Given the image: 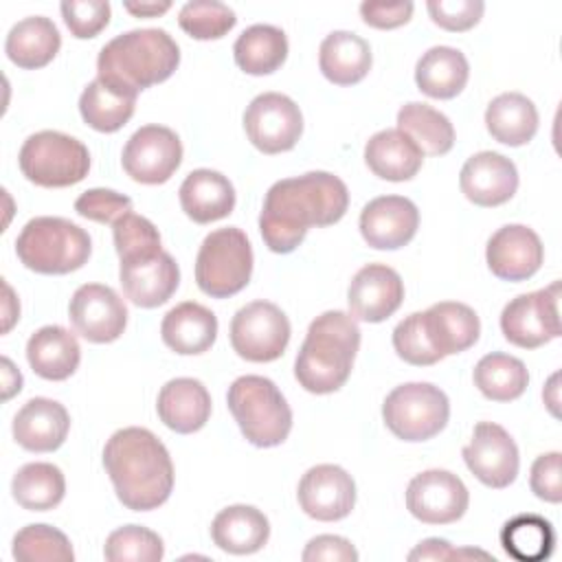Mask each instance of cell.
Instances as JSON below:
<instances>
[{"instance_id": "8992f818", "label": "cell", "mask_w": 562, "mask_h": 562, "mask_svg": "<svg viewBox=\"0 0 562 562\" xmlns=\"http://www.w3.org/2000/svg\"><path fill=\"white\" fill-rule=\"evenodd\" d=\"M241 435L257 448H272L288 439L292 411L279 386L263 375H241L226 393Z\"/></svg>"}, {"instance_id": "f6af8a7d", "label": "cell", "mask_w": 562, "mask_h": 562, "mask_svg": "<svg viewBox=\"0 0 562 562\" xmlns=\"http://www.w3.org/2000/svg\"><path fill=\"white\" fill-rule=\"evenodd\" d=\"M393 347H395V353L404 362L415 364V367H430V364L443 360V356L432 347V342L426 334L422 312H413L395 325Z\"/></svg>"}, {"instance_id": "2e32d148", "label": "cell", "mask_w": 562, "mask_h": 562, "mask_svg": "<svg viewBox=\"0 0 562 562\" xmlns=\"http://www.w3.org/2000/svg\"><path fill=\"white\" fill-rule=\"evenodd\" d=\"M75 331L90 342H112L127 325V307L123 299L103 283H83L75 290L68 305Z\"/></svg>"}, {"instance_id": "6da1fadb", "label": "cell", "mask_w": 562, "mask_h": 562, "mask_svg": "<svg viewBox=\"0 0 562 562\" xmlns=\"http://www.w3.org/2000/svg\"><path fill=\"white\" fill-rule=\"evenodd\" d=\"M349 206L347 184L329 171L277 180L263 200L259 231L272 252H292L310 226L336 224Z\"/></svg>"}, {"instance_id": "ffe728a7", "label": "cell", "mask_w": 562, "mask_h": 562, "mask_svg": "<svg viewBox=\"0 0 562 562\" xmlns=\"http://www.w3.org/2000/svg\"><path fill=\"white\" fill-rule=\"evenodd\" d=\"M419 226L417 206L404 195H380L364 204L360 233L375 250H397L406 246Z\"/></svg>"}, {"instance_id": "74e56055", "label": "cell", "mask_w": 562, "mask_h": 562, "mask_svg": "<svg viewBox=\"0 0 562 562\" xmlns=\"http://www.w3.org/2000/svg\"><path fill=\"white\" fill-rule=\"evenodd\" d=\"M13 498L29 512H46L57 507L66 494L64 472L44 461L22 465L11 481Z\"/></svg>"}, {"instance_id": "7402d4cb", "label": "cell", "mask_w": 562, "mask_h": 562, "mask_svg": "<svg viewBox=\"0 0 562 562\" xmlns=\"http://www.w3.org/2000/svg\"><path fill=\"white\" fill-rule=\"evenodd\" d=\"M123 294L138 307H158L171 299L180 283V268L165 250L151 257L121 261Z\"/></svg>"}, {"instance_id": "1f68e13d", "label": "cell", "mask_w": 562, "mask_h": 562, "mask_svg": "<svg viewBox=\"0 0 562 562\" xmlns=\"http://www.w3.org/2000/svg\"><path fill=\"white\" fill-rule=\"evenodd\" d=\"M59 46L61 35L53 20L44 15H29L11 26L4 42V53L18 68L35 70L53 61Z\"/></svg>"}, {"instance_id": "b9f144b4", "label": "cell", "mask_w": 562, "mask_h": 562, "mask_svg": "<svg viewBox=\"0 0 562 562\" xmlns=\"http://www.w3.org/2000/svg\"><path fill=\"white\" fill-rule=\"evenodd\" d=\"M103 555L110 562H158L165 555V544L156 531L125 525L108 536Z\"/></svg>"}, {"instance_id": "681fc988", "label": "cell", "mask_w": 562, "mask_h": 562, "mask_svg": "<svg viewBox=\"0 0 562 562\" xmlns=\"http://www.w3.org/2000/svg\"><path fill=\"white\" fill-rule=\"evenodd\" d=\"M531 492L547 503L562 501V474H560V452L540 454L531 465L529 476Z\"/></svg>"}, {"instance_id": "ab89813d", "label": "cell", "mask_w": 562, "mask_h": 562, "mask_svg": "<svg viewBox=\"0 0 562 562\" xmlns=\"http://www.w3.org/2000/svg\"><path fill=\"white\" fill-rule=\"evenodd\" d=\"M474 384L492 402H512L525 393L529 373L522 360L492 351L476 362Z\"/></svg>"}, {"instance_id": "7c38bea8", "label": "cell", "mask_w": 562, "mask_h": 562, "mask_svg": "<svg viewBox=\"0 0 562 562\" xmlns=\"http://www.w3.org/2000/svg\"><path fill=\"white\" fill-rule=\"evenodd\" d=\"M244 130L248 140L263 154L290 151L303 134V114L290 97L263 92L248 103Z\"/></svg>"}, {"instance_id": "816d5d0a", "label": "cell", "mask_w": 562, "mask_h": 562, "mask_svg": "<svg viewBox=\"0 0 562 562\" xmlns=\"http://www.w3.org/2000/svg\"><path fill=\"white\" fill-rule=\"evenodd\" d=\"M413 2H362L360 15L373 29H397L413 15Z\"/></svg>"}, {"instance_id": "4fadbf2b", "label": "cell", "mask_w": 562, "mask_h": 562, "mask_svg": "<svg viewBox=\"0 0 562 562\" xmlns=\"http://www.w3.org/2000/svg\"><path fill=\"white\" fill-rule=\"evenodd\" d=\"M121 162L132 180L162 184L182 162V143L165 125H143L127 138Z\"/></svg>"}, {"instance_id": "52a82bcc", "label": "cell", "mask_w": 562, "mask_h": 562, "mask_svg": "<svg viewBox=\"0 0 562 562\" xmlns=\"http://www.w3.org/2000/svg\"><path fill=\"white\" fill-rule=\"evenodd\" d=\"M252 274V248L246 233L226 226L209 233L195 257V283L213 299L241 292Z\"/></svg>"}, {"instance_id": "30bf717a", "label": "cell", "mask_w": 562, "mask_h": 562, "mask_svg": "<svg viewBox=\"0 0 562 562\" xmlns=\"http://www.w3.org/2000/svg\"><path fill=\"white\" fill-rule=\"evenodd\" d=\"M290 321L270 301H252L239 307L231 321V345L248 362H272L290 342Z\"/></svg>"}, {"instance_id": "83f0119b", "label": "cell", "mask_w": 562, "mask_h": 562, "mask_svg": "<svg viewBox=\"0 0 562 562\" xmlns=\"http://www.w3.org/2000/svg\"><path fill=\"white\" fill-rule=\"evenodd\" d=\"M26 360L40 378L61 382L77 371L81 347L75 334H70L66 327L46 325L29 338Z\"/></svg>"}, {"instance_id": "f907efd6", "label": "cell", "mask_w": 562, "mask_h": 562, "mask_svg": "<svg viewBox=\"0 0 562 562\" xmlns=\"http://www.w3.org/2000/svg\"><path fill=\"white\" fill-rule=\"evenodd\" d=\"M301 558L305 562H321V560L323 562H356L358 551L347 538L323 533L307 542Z\"/></svg>"}, {"instance_id": "6f0895ef", "label": "cell", "mask_w": 562, "mask_h": 562, "mask_svg": "<svg viewBox=\"0 0 562 562\" xmlns=\"http://www.w3.org/2000/svg\"><path fill=\"white\" fill-rule=\"evenodd\" d=\"M555 382H558V373L551 375V380H549V384L544 386V393H542V397H544V402L549 404V408H551L553 415H558V408H555V406H558V395H555V393H558V386H555Z\"/></svg>"}, {"instance_id": "e575fe53", "label": "cell", "mask_w": 562, "mask_h": 562, "mask_svg": "<svg viewBox=\"0 0 562 562\" xmlns=\"http://www.w3.org/2000/svg\"><path fill=\"white\" fill-rule=\"evenodd\" d=\"M233 57L248 75H270L288 57V37L279 26L252 24L235 40Z\"/></svg>"}, {"instance_id": "836d02e7", "label": "cell", "mask_w": 562, "mask_h": 562, "mask_svg": "<svg viewBox=\"0 0 562 562\" xmlns=\"http://www.w3.org/2000/svg\"><path fill=\"white\" fill-rule=\"evenodd\" d=\"M485 127L494 140L520 147L538 132V110L525 94L503 92L490 101L485 110Z\"/></svg>"}, {"instance_id": "4dcf8cb0", "label": "cell", "mask_w": 562, "mask_h": 562, "mask_svg": "<svg viewBox=\"0 0 562 562\" xmlns=\"http://www.w3.org/2000/svg\"><path fill=\"white\" fill-rule=\"evenodd\" d=\"M369 44L351 31L329 33L318 48V68L336 86H353L371 70Z\"/></svg>"}, {"instance_id": "60d3db41", "label": "cell", "mask_w": 562, "mask_h": 562, "mask_svg": "<svg viewBox=\"0 0 562 562\" xmlns=\"http://www.w3.org/2000/svg\"><path fill=\"white\" fill-rule=\"evenodd\" d=\"M13 558L20 562H72L75 551L64 531L50 525H26L13 538Z\"/></svg>"}, {"instance_id": "277c9868", "label": "cell", "mask_w": 562, "mask_h": 562, "mask_svg": "<svg viewBox=\"0 0 562 562\" xmlns=\"http://www.w3.org/2000/svg\"><path fill=\"white\" fill-rule=\"evenodd\" d=\"M358 347L360 327L356 318L340 310L323 312L307 327L294 360V378L310 393H334L351 375Z\"/></svg>"}, {"instance_id": "d6986e66", "label": "cell", "mask_w": 562, "mask_h": 562, "mask_svg": "<svg viewBox=\"0 0 562 562\" xmlns=\"http://www.w3.org/2000/svg\"><path fill=\"white\" fill-rule=\"evenodd\" d=\"M487 268L503 281H527L544 259V248L536 231L525 224L501 226L485 248Z\"/></svg>"}, {"instance_id": "5b68a950", "label": "cell", "mask_w": 562, "mask_h": 562, "mask_svg": "<svg viewBox=\"0 0 562 562\" xmlns=\"http://www.w3.org/2000/svg\"><path fill=\"white\" fill-rule=\"evenodd\" d=\"M20 261L40 274H68L79 270L90 252V235L66 217L40 215L24 224L15 239Z\"/></svg>"}, {"instance_id": "f5cc1de1", "label": "cell", "mask_w": 562, "mask_h": 562, "mask_svg": "<svg viewBox=\"0 0 562 562\" xmlns=\"http://www.w3.org/2000/svg\"><path fill=\"white\" fill-rule=\"evenodd\" d=\"M459 558H492L485 551H476V549H454L448 540L441 538H426L424 542H419L411 553L408 560H459Z\"/></svg>"}, {"instance_id": "c3c4849f", "label": "cell", "mask_w": 562, "mask_h": 562, "mask_svg": "<svg viewBox=\"0 0 562 562\" xmlns=\"http://www.w3.org/2000/svg\"><path fill=\"white\" fill-rule=\"evenodd\" d=\"M426 9L435 24L446 31L461 33L479 24L485 4L481 0H428Z\"/></svg>"}, {"instance_id": "8fae6325", "label": "cell", "mask_w": 562, "mask_h": 562, "mask_svg": "<svg viewBox=\"0 0 562 562\" xmlns=\"http://www.w3.org/2000/svg\"><path fill=\"white\" fill-rule=\"evenodd\" d=\"M560 281L549 288L518 294L501 312L503 336L520 347L536 349L560 336Z\"/></svg>"}, {"instance_id": "d6a6232c", "label": "cell", "mask_w": 562, "mask_h": 562, "mask_svg": "<svg viewBox=\"0 0 562 562\" xmlns=\"http://www.w3.org/2000/svg\"><path fill=\"white\" fill-rule=\"evenodd\" d=\"M470 77V66L465 55L452 46L428 48L415 66L417 88L432 99L457 97Z\"/></svg>"}, {"instance_id": "db71d44e", "label": "cell", "mask_w": 562, "mask_h": 562, "mask_svg": "<svg viewBox=\"0 0 562 562\" xmlns=\"http://www.w3.org/2000/svg\"><path fill=\"white\" fill-rule=\"evenodd\" d=\"M2 386H4V393L2 397L9 400L13 393H20L22 389V373L13 367V362L9 358H2Z\"/></svg>"}, {"instance_id": "8d00e7d4", "label": "cell", "mask_w": 562, "mask_h": 562, "mask_svg": "<svg viewBox=\"0 0 562 562\" xmlns=\"http://www.w3.org/2000/svg\"><path fill=\"white\" fill-rule=\"evenodd\" d=\"M397 130L415 140L422 154L443 156L454 145V127L450 119L428 103L411 101L397 112Z\"/></svg>"}, {"instance_id": "9c48e42d", "label": "cell", "mask_w": 562, "mask_h": 562, "mask_svg": "<svg viewBox=\"0 0 562 562\" xmlns=\"http://www.w3.org/2000/svg\"><path fill=\"white\" fill-rule=\"evenodd\" d=\"M450 417L448 395L430 382L395 386L382 404L386 428L404 441H428L439 435Z\"/></svg>"}, {"instance_id": "9a60e30c", "label": "cell", "mask_w": 562, "mask_h": 562, "mask_svg": "<svg viewBox=\"0 0 562 562\" xmlns=\"http://www.w3.org/2000/svg\"><path fill=\"white\" fill-rule=\"evenodd\" d=\"M468 505V487L448 470L415 474L406 487V509L426 525H450L465 514Z\"/></svg>"}, {"instance_id": "ee69618b", "label": "cell", "mask_w": 562, "mask_h": 562, "mask_svg": "<svg viewBox=\"0 0 562 562\" xmlns=\"http://www.w3.org/2000/svg\"><path fill=\"white\" fill-rule=\"evenodd\" d=\"M112 237L121 261L151 257L162 250L158 228L147 217L132 211L112 224Z\"/></svg>"}, {"instance_id": "e0dca14e", "label": "cell", "mask_w": 562, "mask_h": 562, "mask_svg": "<svg viewBox=\"0 0 562 562\" xmlns=\"http://www.w3.org/2000/svg\"><path fill=\"white\" fill-rule=\"evenodd\" d=\"M296 498L301 509L314 520H342L356 505V483L340 465L321 463L303 474Z\"/></svg>"}, {"instance_id": "bcb514c9", "label": "cell", "mask_w": 562, "mask_h": 562, "mask_svg": "<svg viewBox=\"0 0 562 562\" xmlns=\"http://www.w3.org/2000/svg\"><path fill=\"white\" fill-rule=\"evenodd\" d=\"M61 18L77 40H90L99 35L110 22L108 0H66L59 4Z\"/></svg>"}, {"instance_id": "5bb4252c", "label": "cell", "mask_w": 562, "mask_h": 562, "mask_svg": "<svg viewBox=\"0 0 562 562\" xmlns=\"http://www.w3.org/2000/svg\"><path fill=\"white\" fill-rule=\"evenodd\" d=\"M463 461L483 485L494 490L512 485L520 468L516 441L494 422H479L474 426L472 439L463 448Z\"/></svg>"}, {"instance_id": "f35d334b", "label": "cell", "mask_w": 562, "mask_h": 562, "mask_svg": "<svg viewBox=\"0 0 562 562\" xmlns=\"http://www.w3.org/2000/svg\"><path fill=\"white\" fill-rule=\"evenodd\" d=\"M505 553L518 562H540L553 553L555 531L551 522L538 514H518L501 529Z\"/></svg>"}, {"instance_id": "3957f363", "label": "cell", "mask_w": 562, "mask_h": 562, "mask_svg": "<svg viewBox=\"0 0 562 562\" xmlns=\"http://www.w3.org/2000/svg\"><path fill=\"white\" fill-rule=\"evenodd\" d=\"M180 64V48L165 29H134L110 40L97 57L101 81L138 94L169 79Z\"/></svg>"}, {"instance_id": "ac0fdd59", "label": "cell", "mask_w": 562, "mask_h": 562, "mask_svg": "<svg viewBox=\"0 0 562 562\" xmlns=\"http://www.w3.org/2000/svg\"><path fill=\"white\" fill-rule=\"evenodd\" d=\"M404 301L402 277L386 263H367L360 268L347 290L349 314L356 321L382 323L397 312Z\"/></svg>"}, {"instance_id": "cb8c5ba5", "label": "cell", "mask_w": 562, "mask_h": 562, "mask_svg": "<svg viewBox=\"0 0 562 562\" xmlns=\"http://www.w3.org/2000/svg\"><path fill=\"white\" fill-rule=\"evenodd\" d=\"M160 422L180 435H191L204 428L211 417V395L195 378L169 380L156 400Z\"/></svg>"}, {"instance_id": "d590c367", "label": "cell", "mask_w": 562, "mask_h": 562, "mask_svg": "<svg viewBox=\"0 0 562 562\" xmlns=\"http://www.w3.org/2000/svg\"><path fill=\"white\" fill-rule=\"evenodd\" d=\"M134 108H136L134 94L116 90L114 86L101 81L99 77L90 81L79 97L81 119L86 121V125L103 134H112L121 130L132 119Z\"/></svg>"}, {"instance_id": "7dc6e473", "label": "cell", "mask_w": 562, "mask_h": 562, "mask_svg": "<svg viewBox=\"0 0 562 562\" xmlns=\"http://www.w3.org/2000/svg\"><path fill=\"white\" fill-rule=\"evenodd\" d=\"M75 211L99 224H114L132 211V200L112 189H88L75 200Z\"/></svg>"}, {"instance_id": "9f6ffc18", "label": "cell", "mask_w": 562, "mask_h": 562, "mask_svg": "<svg viewBox=\"0 0 562 562\" xmlns=\"http://www.w3.org/2000/svg\"><path fill=\"white\" fill-rule=\"evenodd\" d=\"M4 292H7V305H4V331H9L11 329V325H13V321L15 318H20V307H11V305H15V301H13V290L4 283Z\"/></svg>"}, {"instance_id": "44dd1931", "label": "cell", "mask_w": 562, "mask_h": 562, "mask_svg": "<svg viewBox=\"0 0 562 562\" xmlns=\"http://www.w3.org/2000/svg\"><path fill=\"white\" fill-rule=\"evenodd\" d=\"M461 193L476 206H501L518 189L516 165L498 151H479L465 160L459 176Z\"/></svg>"}, {"instance_id": "603a6c76", "label": "cell", "mask_w": 562, "mask_h": 562, "mask_svg": "<svg viewBox=\"0 0 562 562\" xmlns=\"http://www.w3.org/2000/svg\"><path fill=\"white\" fill-rule=\"evenodd\" d=\"M13 439L29 452L57 450L70 430V415L64 404L48 397L29 400L13 417Z\"/></svg>"}, {"instance_id": "f546056e", "label": "cell", "mask_w": 562, "mask_h": 562, "mask_svg": "<svg viewBox=\"0 0 562 562\" xmlns=\"http://www.w3.org/2000/svg\"><path fill=\"white\" fill-rule=\"evenodd\" d=\"M211 538L226 553L248 555L268 542L270 522L252 505H231L213 518Z\"/></svg>"}, {"instance_id": "d4e9b609", "label": "cell", "mask_w": 562, "mask_h": 562, "mask_svg": "<svg viewBox=\"0 0 562 562\" xmlns=\"http://www.w3.org/2000/svg\"><path fill=\"white\" fill-rule=\"evenodd\" d=\"M160 336L171 351L180 356H198L209 351L215 342L217 318L209 307L195 301H184L165 314Z\"/></svg>"}, {"instance_id": "11a10c76", "label": "cell", "mask_w": 562, "mask_h": 562, "mask_svg": "<svg viewBox=\"0 0 562 562\" xmlns=\"http://www.w3.org/2000/svg\"><path fill=\"white\" fill-rule=\"evenodd\" d=\"M123 7H125L130 13L138 15V18H156V15L165 13L167 9H171V2H140V4L125 2Z\"/></svg>"}, {"instance_id": "ba28073f", "label": "cell", "mask_w": 562, "mask_h": 562, "mask_svg": "<svg viewBox=\"0 0 562 562\" xmlns=\"http://www.w3.org/2000/svg\"><path fill=\"white\" fill-rule=\"evenodd\" d=\"M18 162L26 180L37 187L61 189L88 176L90 154L81 140L55 130H42L22 143Z\"/></svg>"}, {"instance_id": "7bdbcfd3", "label": "cell", "mask_w": 562, "mask_h": 562, "mask_svg": "<svg viewBox=\"0 0 562 562\" xmlns=\"http://www.w3.org/2000/svg\"><path fill=\"white\" fill-rule=\"evenodd\" d=\"M235 11L217 0H193L178 13L180 29L193 40H220L235 26Z\"/></svg>"}, {"instance_id": "f1b7e54d", "label": "cell", "mask_w": 562, "mask_h": 562, "mask_svg": "<svg viewBox=\"0 0 562 562\" xmlns=\"http://www.w3.org/2000/svg\"><path fill=\"white\" fill-rule=\"evenodd\" d=\"M367 167L382 180L404 182L417 176L424 162L422 149L411 136L395 130L375 132L364 145Z\"/></svg>"}, {"instance_id": "4316f807", "label": "cell", "mask_w": 562, "mask_h": 562, "mask_svg": "<svg viewBox=\"0 0 562 562\" xmlns=\"http://www.w3.org/2000/svg\"><path fill=\"white\" fill-rule=\"evenodd\" d=\"M426 334L432 347L446 358L470 349L481 334V321L476 312L457 301H441L422 312Z\"/></svg>"}, {"instance_id": "484cf974", "label": "cell", "mask_w": 562, "mask_h": 562, "mask_svg": "<svg viewBox=\"0 0 562 562\" xmlns=\"http://www.w3.org/2000/svg\"><path fill=\"white\" fill-rule=\"evenodd\" d=\"M180 206L189 220L211 224L233 213L235 189L231 180L213 169H195L180 184Z\"/></svg>"}, {"instance_id": "7a4b0ae2", "label": "cell", "mask_w": 562, "mask_h": 562, "mask_svg": "<svg viewBox=\"0 0 562 562\" xmlns=\"http://www.w3.org/2000/svg\"><path fill=\"white\" fill-rule=\"evenodd\" d=\"M103 468L119 501L132 512L160 507L173 490V463L165 443L147 428L116 430L103 448Z\"/></svg>"}]
</instances>
